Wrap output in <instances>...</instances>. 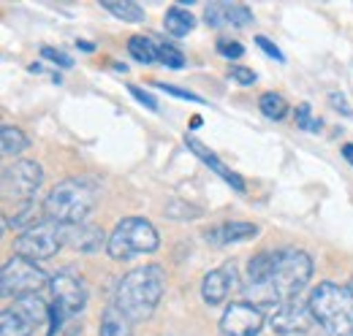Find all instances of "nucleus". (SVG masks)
Here are the masks:
<instances>
[{
  "mask_svg": "<svg viewBox=\"0 0 353 336\" xmlns=\"http://www.w3.org/2000/svg\"><path fill=\"white\" fill-rule=\"evenodd\" d=\"M158 244H161V236H158V231H155V225L150 220H144V217H125L109 233L106 252H109L112 260H131L136 255L155 252Z\"/></svg>",
  "mask_w": 353,
  "mask_h": 336,
  "instance_id": "nucleus-5",
  "label": "nucleus"
},
{
  "mask_svg": "<svg viewBox=\"0 0 353 336\" xmlns=\"http://www.w3.org/2000/svg\"><path fill=\"white\" fill-rule=\"evenodd\" d=\"M63 247H65V225L52 222V220H41L39 225L28 228L25 233L14 239V252L33 263L54 258Z\"/></svg>",
  "mask_w": 353,
  "mask_h": 336,
  "instance_id": "nucleus-7",
  "label": "nucleus"
},
{
  "mask_svg": "<svg viewBox=\"0 0 353 336\" xmlns=\"http://www.w3.org/2000/svg\"><path fill=\"white\" fill-rule=\"evenodd\" d=\"M103 8H106L112 17L123 19V22H131V25L144 22V8H141L139 3H128V0H123V3H103Z\"/></svg>",
  "mask_w": 353,
  "mask_h": 336,
  "instance_id": "nucleus-23",
  "label": "nucleus"
},
{
  "mask_svg": "<svg viewBox=\"0 0 353 336\" xmlns=\"http://www.w3.org/2000/svg\"><path fill=\"white\" fill-rule=\"evenodd\" d=\"M77 46H79V49H85V52H92V49H95V46L88 43V41H77Z\"/></svg>",
  "mask_w": 353,
  "mask_h": 336,
  "instance_id": "nucleus-37",
  "label": "nucleus"
},
{
  "mask_svg": "<svg viewBox=\"0 0 353 336\" xmlns=\"http://www.w3.org/2000/svg\"><path fill=\"white\" fill-rule=\"evenodd\" d=\"M41 57L52 60V63H54V65H60V68H71V65H74V60H71L65 52H60V49H52V46H44V49H41Z\"/></svg>",
  "mask_w": 353,
  "mask_h": 336,
  "instance_id": "nucleus-31",
  "label": "nucleus"
},
{
  "mask_svg": "<svg viewBox=\"0 0 353 336\" xmlns=\"http://www.w3.org/2000/svg\"><path fill=\"white\" fill-rule=\"evenodd\" d=\"M218 54L225 57V60H239L242 54H245V46L239 41H228V39H223L218 41Z\"/></svg>",
  "mask_w": 353,
  "mask_h": 336,
  "instance_id": "nucleus-30",
  "label": "nucleus"
},
{
  "mask_svg": "<svg viewBox=\"0 0 353 336\" xmlns=\"http://www.w3.org/2000/svg\"><path fill=\"white\" fill-rule=\"evenodd\" d=\"M128 54L141 65H152L158 63V39L152 36H133L128 41Z\"/></svg>",
  "mask_w": 353,
  "mask_h": 336,
  "instance_id": "nucleus-20",
  "label": "nucleus"
},
{
  "mask_svg": "<svg viewBox=\"0 0 353 336\" xmlns=\"http://www.w3.org/2000/svg\"><path fill=\"white\" fill-rule=\"evenodd\" d=\"M296 125L302 127V130H310V133L321 130V120H312V114H310V103H302L296 109Z\"/></svg>",
  "mask_w": 353,
  "mask_h": 336,
  "instance_id": "nucleus-28",
  "label": "nucleus"
},
{
  "mask_svg": "<svg viewBox=\"0 0 353 336\" xmlns=\"http://www.w3.org/2000/svg\"><path fill=\"white\" fill-rule=\"evenodd\" d=\"M128 92H131V95L136 98V101H139V103H141V106H147L150 112H158V101H155L150 92H144L141 87H136V84H128Z\"/></svg>",
  "mask_w": 353,
  "mask_h": 336,
  "instance_id": "nucleus-33",
  "label": "nucleus"
},
{
  "mask_svg": "<svg viewBox=\"0 0 353 336\" xmlns=\"http://www.w3.org/2000/svg\"><path fill=\"white\" fill-rule=\"evenodd\" d=\"M166 217H172V220H199V217H201V209H199V207H190V204L172 201V204L166 207Z\"/></svg>",
  "mask_w": 353,
  "mask_h": 336,
  "instance_id": "nucleus-26",
  "label": "nucleus"
},
{
  "mask_svg": "<svg viewBox=\"0 0 353 336\" xmlns=\"http://www.w3.org/2000/svg\"><path fill=\"white\" fill-rule=\"evenodd\" d=\"M256 236H259V225H253V222H221V225H212L204 231V242L215 244V247L250 242Z\"/></svg>",
  "mask_w": 353,
  "mask_h": 336,
  "instance_id": "nucleus-14",
  "label": "nucleus"
},
{
  "mask_svg": "<svg viewBox=\"0 0 353 336\" xmlns=\"http://www.w3.org/2000/svg\"><path fill=\"white\" fill-rule=\"evenodd\" d=\"M0 147H3V155H19L28 149V136L14 125H3L0 130Z\"/></svg>",
  "mask_w": 353,
  "mask_h": 336,
  "instance_id": "nucleus-21",
  "label": "nucleus"
},
{
  "mask_svg": "<svg viewBox=\"0 0 353 336\" xmlns=\"http://www.w3.org/2000/svg\"><path fill=\"white\" fill-rule=\"evenodd\" d=\"M98 336H133V323L114 306L109 304L103 317H101V331Z\"/></svg>",
  "mask_w": 353,
  "mask_h": 336,
  "instance_id": "nucleus-19",
  "label": "nucleus"
},
{
  "mask_svg": "<svg viewBox=\"0 0 353 336\" xmlns=\"http://www.w3.org/2000/svg\"><path fill=\"white\" fill-rule=\"evenodd\" d=\"M332 101H334V103H337V106H334V109H340V112H343V114H348V117H351V109H348V106H345V98H343V95H332Z\"/></svg>",
  "mask_w": 353,
  "mask_h": 336,
  "instance_id": "nucleus-35",
  "label": "nucleus"
},
{
  "mask_svg": "<svg viewBox=\"0 0 353 336\" xmlns=\"http://www.w3.org/2000/svg\"><path fill=\"white\" fill-rule=\"evenodd\" d=\"M321 336H353V288L318 282L307 298Z\"/></svg>",
  "mask_w": 353,
  "mask_h": 336,
  "instance_id": "nucleus-4",
  "label": "nucleus"
},
{
  "mask_svg": "<svg viewBox=\"0 0 353 336\" xmlns=\"http://www.w3.org/2000/svg\"><path fill=\"white\" fill-rule=\"evenodd\" d=\"M158 63H163V65L179 71V68H185V54L176 46H172V43L158 41Z\"/></svg>",
  "mask_w": 353,
  "mask_h": 336,
  "instance_id": "nucleus-25",
  "label": "nucleus"
},
{
  "mask_svg": "<svg viewBox=\"0 0 353 336\" xmlns=\"http://www.w3.org/2000/svg\"><path fill=\"white\" fill-rule=\"evenodd\" d=\"M343 158L353 166V144H343Z\"/></svg>",
  "mask_w": 353,
  "mask_h": 336,
  "instance_id": "nucleus-36",
  "label": "nucleus"
},
{
  "mask_svg": "<svg viewBox=\"0 0 353 336\" xmlns=\"http://www.w3.org/2000/svg\"><path fill=\"white\" fill-rule=\"evenodd\" d=\"M256 43H259V49H264L266 54L272 57V60H277V63H285V54L277 49V43H272L266 36H256Z\"/></svg>",
  "mask_w": 353,
  "mask_h": 336,
  "instance_id": "nucleus-34",
  "label": "nucleus"
},
{
  "mask_svg": "<svg viewBox=\"0 0 353 336\" xmlns=\"http://www.w3.org/2000/svg\"><path fill=\"white\" fill-rule=\"evenodd\" d=\"M193 28H196V17L190 11H185L182 6H172L166 11V17H163V30L169 36H174V39H185Z\"/></svg>",
  "mask_w": 353,
  "mask_h": 336,
  "instance_id": "nucleus-18",
  "label": "nucleus"
},
{
  "mask_svg": "<svg viewBox=\"0 0 353 336\" xmlns=\"http://www.w3.org/2000/svg\"><path fill=\"white\" fill-rule=\"evenodd\" d=\"M163 291H166V271L155 263L139 266L117 280L112 304L136 326V323H144L158 309Z\"/></svg>",
  "mask_w": 353,
  "mask_h": 336,
  "instance_id": "nucleus-2",
  "label": "nucleus"
},
{
  "mask_svg": "<svg viewBox=\"0 0 353 336\" xmlns=\"http://www.w3.org/2000/svg\"><path fill=\"white\" fill-rule=\"evenodd\" d=\"M204 22L210 28H248L253 14L242 3H210L204 8Z\"/></svg>",
  "mask_w": 353,
  "mask_h": 336,
  "instance_id": "nucleus-12",
  "label": "nucleus"
},
{
  "mask_svg": "<svg viewBox=\"0 0 353 336\" xmlns=\"http://www.w3.org/2000/svg\"><path fill=\"white\" fill-rule=\"evenodd\" d=\"M310 326H315L312 320V312H310L307 301H291L280 309H274L272 320H269V328L280 336H294V334H305L310 331Z\"/></svg>",
  "mask_w": 353,
  "mask_h": 336,
  "instance_id": "nucleus-11",
  "label": "nucleus"
},
{
  "mask_svg": "<svg viewBox=\"0 0 353 336\" xmlns=\"http://www.w3.org/2000/svg\"><path fill=\"white\" fill-rule=\"evenodd\" d=\"M264 323V309L250 301H234L221 317V336H259Z\"/></svg>",
  "mask_w": 353,
  "mask_h": 336,
  "instance_id": "nucleus-9",
  "label": "nucleus"
},
{
  "mask_svg": "<svg viewBox=\"0 0 353 336\" xmlns=\"http://www.w3.org/2000/svg\"><path fill=\"white\" fill-rule=\"evenodd\" d=\"M65 244L79 252H95L109 244V236L101 228H92L88 222L82 225H65Z\"/></svg>",
  "mask_w": 353,
  "mask_h": 336,
  "instance_id": "nucleus-15",
  "label": "nucleus"
},
{
  "mask_svg": "<svg viewBox=\"0 0 353 336\" xmlns=\"http://www.w3.org/2000/svg\"><path fill=\"white\" fill-rule=\"evenodd\" d=\"M41 182H44V168L39 166L36 160H14L0 174V190H3L6 201L30 204V198L39 193Z\"/></svg>",
  "mask_w": 353,
  "mask_h": 336,
  "instance_id": "nucleus-8",
  "label": "nucleus"
},
{
  "mask_svg": "<svg viewBox=\"0 0 353 336\" xmlns=\"http://www.w3.org/2000/svg\"><path fill=\"white\" fill-rule=\"evenodd\" d=\"M228 76L234 79L236 84H242V87H250V84H256V71H250V68H245V65H231L228 68Z\"/></svg>",
  "mask_w": 353,
  "mask_h": 336,
  "instance_id": "nucleus-29",
  "label": "nucleus"
},
{
  "mask_svg": "<svg viewBox=\"0 0 353 336\" xmlns=\"http://www.w3.org/2000/svg\"><path fill=\"white\" fill-rule=\"evenodd\" d=\"M98 196H101V187L90 176L63 179L46 193L41 204L44 220L60 222V225H82L90 211L95 209Z\"/></svg>",
  "mask_w": 353,
  "mask_h": 336,
  "instance_id": "nucleus-3",
  "label": "nucleus"
},
{
  "mask_svg": "<svg viewBox=\"0 0 353 336\" xmlns=\"http://www.w3.org/2000/svg\"><path fill=\"white\" fill-rule=\"evenodd\" d=\"M65 317H68V312H65L57 301H52V304H49V315H46V320H49V334L46 336L57 334V331L63 328V320H65Z\"/></svg>",
  "mask_w": 353,
  "mask_h": 336,
  "instance_id": "nucleus-27",
  "label": "nucleus"
},
{
  "mask_svg": "<svg viewBox=\"0 0 353 336\" xmlns=\"http://www.w3.org/2000/svg\"><path fill=\"white\" fill-rule=\"evenodd\" d=\"M312 277V258L305 250H277L272 271L259 285H245V301L256 304L259 309H280L307 288Z\"/></svg>",
  "mask_w": 353,
  "mask_h": 336,
  "instance_id": "nucleus-1",
  "label": "nucleus"
},
{
  "mask_svg": "<svg viewBox=\"0 0 353 336\" xmlns=\"http://www.w3.org/2000/svg\"><path fill=\"white\" fill-rule=\"evenodd\" d=\"M158 90H163V92H169V95H174V98H182V101H193V103H201V98L196 95V92H188V90H179L174 84H163V82H152Z\"/></svg>",
  "mask_w": 353,
  "mask_h": 336,
  "instance_id": "nucleus-32",
  "label": "nucleus"
},
{
  "mask_svg": "<svg viewBox=\"0 0 353 336\" xmlns=\"http://www.w3.org/2000/svg\"><path fill=\"white\" fill-rule=\"evenodd\" d=\"M259 109L266 120H283L288 114V101L280 92H264L259 98Z\"/></svg>",
  "mask_w": 353,
  "mask_h": 336,
  "instance_id": "nucleus-22",
  "label": "nucleus"
},
{
  "mask_svg": "<svg viewBox=\"0 0 353 336\" xmlns=\"http://www.w3.org/2000/svg\"><path fill=\"white\" fill-rule=\"evenodd\" d=\"M236 288V269L234 266H221V269H212L204 282H201V298L210 304V306H218L223 304L231 291Z\"/></svg>",
  "mask_w": 353,
  "mask_h": 336,
  "instance_id": "nucleus-13",
  "label": "nucleus"
},
{
  "mask_svg": "<svg viewBox=\"0 0 353 336\" xmlns=\"http://www.w3.org/2000/svg\"><path fill=\"white\" fill-rule=\"evenodd\" d=\"M52 280L46 277L44 269H39L33 260L28 258H8L3 263V271H0V293L3 298H25V295H39L49 285Z\"/></svg>",
  "mask_w": 353,
  "mask_h": 336,
  "instance_id": "nucleus-6",
  "label": "nucleus"
},
{
  "mask_svg": "<svg viewBox=\"0 0 353 336\" xmlns=\"http://www.w3.org/2000/svg\"><path fill=\"white\" fill-rule=\"evenodd\" d=\"M185 144H188V149H190V152H193V155H196V158H199L204 166L212 168V171L221 176L223 182H228V185H231L236 193H245V182H242V176H239V174H234V171H228V166H225L223 160H218V158H215V155H212V152H210V149H207L201 141H196V138H185Z\"/></svg>",
  "mask_w": 353,
  "mask_h": 336,
  "instance_id": "nucleus-16",
  "label": "nucleus"
},
{
  "mask_svg": "<svg viewBox=\"0 0 353 336\" xmlns=\"http://www.w3.org/2000/svg\"><path fill=\"white\" fill-rule=\"evenodd\" d=\"M49 291L54 295V301L68 312V317L85 312V306H88V288H85V282H82L79 277H74L71 271L54 274L52 282H49Z\"/></svg>",
  "mask_w": 353,
  "mask_h": 336,
  "instance_id": "nucleus-10",
  "label": "nucleus"
},
{
  "mask_svg": "<svg viewBox=\"0 0 353 336\" xmlns=\"http://www.w3.org/2000/svg\"><path fill=\"white\" fill-rule=\"evenodd\" d=\"M41 220H39V209H36V204L30 201V204H25L19 214H14V217H8L6 220V225L8 228H14V231H19V233H25L28 228H33V225H39Z\"/></svg>",
  "mask_w": 353,
  "mask_h": 336,
  "instance_id": "nucleus-24",
  "label": "nucleus"
},
{
  "mask_svg": "<svg viewBox=\"0 0 353 336\" xmlns=\"http://www.w3.org/2000/svg\"><path fill=\"white\" fill-rule=\"evenodd\" d=\"M36 326H39L36 317L28 309H22L19 304L3 309V315H0V336H30Z\"/></svg>",
  "mask_w": 353,
  "mask_h": 336,
  "instance_id": "nucleus-17",
  "label": "nucleus"
}]
</instances>
